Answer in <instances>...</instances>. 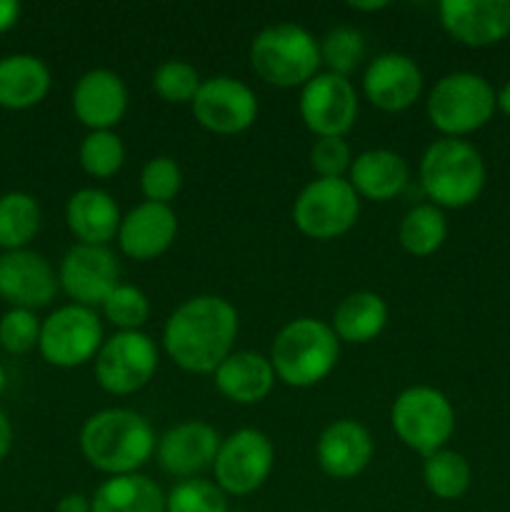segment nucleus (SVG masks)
Here are the masks:
<instances>
[{
  "mask_svg": "<svg viewBox=\"0 0 510 512\" xmlns=\"http://www.w3.org/2000/svg\"><path fill=\"white\" fill-rule=\"evenodd\" d=\"M420 185L440 210L465 208L485 188L483 155L463 138L435 140L420 158Z\"/></svg>",
  "mask_w": 510,
  "mask_h": 512,
  "instance_id": "4",
  "label": "nucleus"
},
{
  "mask_svg": "<svg viewBox=\"0 0 510 512\" xmlns=\"http://www.w3.org/2000/svg\"><path fill=\"white\" fill-rule=\"evenodd\" d=\"M90 512H165V495L148 475H118L95 490Z\"/></svg>",
  "mask_w": 510,
  "mask_h": 512,
  "instance_id": "27",
  "label": "nucleus"
},
{
  "mask_svg": "<svg viewBox=\"0 0 510 512\" xmlns=\"http://www.w3.org/2000/svg\"><path fill=\"white\" fill-rule=\"evenodd\" d=\"M40 325L43 323L35 318L33 310L10 308L0 318V345H3V350H8L13 355L28 353V350H33L38 345Z\"/></svg>",
  "mask_w": 510,
  "mask_h": 512,
  "instance_id": "37",
  "label": "nucleus"
},
{
  "mask_svg": "<svg viewBox=\"0 0 510 512\" xmlns=\"http://www.w3.org/2000/svg\"><path fill=\"white\" fill-rule=\"evenodd\" d=\"M193 115L205 130L218 135H238L258 118V98L253 88L230 75L203 80L193 103Z\"/></svg>",
  "mask_w": 510,
  "mask_h": 512,
  "instance_id": "13",
  "label": "nucleus"
},
{
  "mask_svg": "<svg viewBox=\"0 0 510 512\" xmlns=\"http://www.w3.org/2000/svg\"><path fill=\"white\" fill-rule=\"evenodd\" d=\"M55 512H90V500L80 493H68L60 498Z\"/></svg>",
  "mask_w": 510,
  "mask_h": 512,
  "instance_id": "40",
  "label": "nucleus"
},
{
  "mask_svg": "<svg viewBox=\"0 0 510 512\" xmlns=\"http://www.w3.org/2000/svg\"><path fill=\"white\" fill-rule=\"evenodd\" d=\"M340 340L328 323L315 318L290 320L275 335L270 365L275 378L290 388H310L328 378L338 365Z\"/></svg>",
  "mask_w": 510,
  "mask_h": 512,
  "instance_id": "3",
  "label": "nucleus"
},
{
  "mask_svg": "<svg viewBox=\"0 0 510 512\" xmlns=\"http://www.w3.org/2000/svg\"><path fill=\"white\" fill-rule=\"evenodd\" d=\"M120 220L123 215L115 198L100 188L78 190L65 205V223L70 233L85 245H108L118 238Z\"/></svg>",
  "mask_w": 510,
  "mask_h": 512,
  "instance_id": "23",
  "label": "nucleus"
},
{
  "mask_svg": "<svg viewBox=\"0 0 510 512\" xmlns=\"http://www.w3.org/2000/svg\"><path fill=\"white\" fill-rule=\"evenodd\" d=\"M423 480L425 488H428L435 498L458 500L468 493L470 480H473V470H470V463L465 460V455L443 448L425 458Z\"/></svg>",
  "mask_w": 510,
  "mask_h": 512,
  "instance_id": "30",
  "label": "nucleus"
},
{
  "mask_svg": "<svg viewBox=\"0 0 510 512\" xmlns=\"http://www.w3.org/2000/svg\"><path fill=\"white\" fill-rule=\"evenodd\" d=\"M353 165L350 145L345 138H318L310 148V168L318 178H343Z\"/></svg>",
  "mask_w": 510,
  "mask_h": 512,
  "instance_id": "38",
  "label": "nucleus"
},
{
  "mask_svg": "<svg viewBox=\"0 0 510 512\" xmlns=\"http://www.w3.org/2000/svg\"><path fill=\"white\" fill-rule=\"evenodd\" d=\"M180 185H183L180 165L168 155H158V158L148 160L143 173H140V190H143L148 203L168 205L180 193Z\"/></svg>",
  "mask_w": 510,
  "mask_h": 512,
  "instance_id": "36",
  "label": "nucleus"
},
{
  "mask_svg": "<svg viewBox=\"0 0 510 512\" xmlns=\"http://www.w3.org/2000/svg\"><path fill=\"white\" fill-rule=\"evenodd\" d=\"M215 388L238 405H255L270 395L275 370L270 358L253 350H233L215 370Z\"/></svg>",
  "mask_w": 510,
  "mask_h": 512,
  "instance_id": "22",
  "label": "nucleus"
},
{
  "mask_svg": "<svg viewBox=\"0 0 510 512\" xmlns=\"http://www.w3.org/2000/svg\"><path fill=\"white\" fill-rule=\"evenodd\" d=\"M220 435L203 420H185V423L170 428L158 440V463L160 468L175 478L190 480L203 470L213 468L215 455L220 450Z\"/></svg>",
  "mask_w": 510,
  "mask_h": 512,
  "instance_id": "18",
  "label": "nucleus"
},
{
  "mask_svg": "<svg viewBox=\"0 0 510 512\" xmlns=\"http://www.w3.org/2000/svg\"><path fill=\"white\" fill-rule=\"evenodd\" d=\"M58 275L35 250H10L0 258V298L13 308L38 310L58 293Z\"/></svg>",
  "mask_w": 510,
  "mask_h": 512,
  "instance_id": "16",
  "label": "nucleus"
},
{
  "mask_svg": "<svg viewBox=\"0 0 510 512\" xmlns=\"http://www.w3.org/2000/svg\"><path fill=\"white\" fill-rule=\"evenodd\" d=\"M50 90V70L38 55L15 53L0 58V108L28 110Z\"/></svg>",
  "mask_w": 510,
  "mask_h": 512,
  "instance_id": "25",
  "label": "nucleus"
},
{
  "mask_svg": "<svg viewBox=\"0 0 510 512\" xmlns=\"http://www.w3.org/2000/svg\"><path fill=\"white\" fill-rule=\"evenodd\" d=\"M100 308H103L105 318H108L118 330H140L150 315L148 295L140 288H135V285L125 283H120L118 288L105 298V303L100 305Z\"/></svg>",
  "mask_w": 510,
  "mask_h": 512,
  "instance_id": "35",
  "label": "nucleus"
},
{
  "mask_svg": "<svg viewBox=\"0 0 510 512\" xmlns=\"http://www.w3.org/2000/svg\"><path fill=\"white\" fill-rule=\"evenodd\" d=\"M40 230V205L28 193H5L0 198V248L25 250Z\"/></svg>",
  "mask_w": 510,
  "mask_h": 512,
  "instance_id": "29",
  "label": "nucleus"
},
{
  "mask_svg": "<svg viewBox=\"0 0 510 512\" xmlns=\"http://www.w3.org/2000/svg\"><path fill=\"white\" fill-rule=\"evenodd\" d=\"M318 45L320 63L328 65V73L340 75V78H348L365 58L363 33L350 25H338V28L328 30L323 40H318Z\"/></svg>",
  "mask_w": 510,
  "mask_h": 512,
  "instance_id": "31",
  "label": "nucleus"
},
{
  "mask_svg": "<svg viewBox=\"0 0 510 512\" xmlns=\"http://www.w3.org/2000/svg\"><path fill=\"white\" fill-rule=\"evenodd\" d=\"M178 218L163 203H140L120 220L118 245L128 258L155 260L175 243Z\"/></svg>",
  "mask_w": 510,
  "mask_h": 512,
  "instance_id": "20",
  "label": "nucleus"
},
{
  "mask_svg": "<svg viewBox=\"0 0 510 512\" xmlns=\"http://www.w3.org/2000/svg\"><path fill=\"white\" fill-rule=\"evenodd\" d=\"M408 180L410 170L403 155L385 148L365 150L353 160L348 170V183L353 185L355 193L360 198L378 200V203L393 200L395 195L403 193Z\"/></svg>",
  "mask_w": 510,
  "mask_h": 512,
  "instance_id": "24",
  "label": "nucleus"
},
{
  "mask_svg": "<svg viewBox=\"0 0 510 512\" xmlns=\"http://www.w3.org/2000/svg\"><path fill=\"white\" fill-rule=\"evenodd\" d=\"M360 215V195L345 178H318L305 185L293 205L295 228L313 240L348 233Z\"/></svg>",
  "mask_w": 510,
  "mask_h": 512,
  "instance_id": "8",
  "label": "nucleus"
},
{
  "mask_svg": "<svg viewBox=\"0 0 510 512\" xmlns=\"http://www.w3.org/2000/svg\"><path fill=\"white\" fill-rule=\"evenodd\" d=\"M428 118L443 138H463L483 128L495 113V90L483 75L458 70L435 83L428 95Z\"/></svg>",
  "mask_w": 510,
  "mask_h": 512,
  "instance_id": "6",
  "label": "nucleus"
},
{
  "mask_svg": "<svg viewBox=\"0 0 510 512\" xmlns=\"http://www.w3.org/2000/svg\"><path fill=\"white\" fill-rule=\"evenodd\" d=\"M390 425L400 443L423 458L445 448L455 430V410L445 393L430 385H413L395 398Z\"/></svg>",
  "mask_w": 510,
  "mask_h": 512,
  "instance_id": "7",
  "label": "nucleus"
},
{
  "mask_svg": "<svg viewBox=\"0 0 510 512\" xmlns=\"http://www.w3.org/2000/svg\"><path fill=\"white\" fill-rule=\"evenodd\" d=\"M0 250H3V248H0ZM0 258H3V253H0Z\"/></svg>",
  "mask_w": 510,
  "mask_h": 512,
  "instance_id": "45",
  "label": "nucleus"
},
{
  "mask_svg": "<svg viewBox=\"0 0 510 512\" xmlns=\"http://www.w3.org/2000/svg\"><path fill=\"white\" fill-rule=\"evenodd\" d=\"M275 463L273 443L255 428H243L228 435L215 455V483L225 495L255 493L268 480Z\"/></svg>",
  "mask_w": 510,
  "mask_h": 512,
  "instance_id": "11",
  "label": "nucleus"
},
{
  "mask_svg": "<svg viewBox=\"0 0 510 512\" xmlns=\"http://www.w3.org/2000/svg\"><path fill=\"white\" fill-rule=\"evenodd\" d=\"M158 370V348L143 330H118L95 355V378L113 395L138 393Z\"/></svg>",
  "mask_w": 510,
  "mask_h": 512,
  "instance_id": "10",
  "label": "nucleus"
},
{
  "mask_svg": "<svg viewBox=\"0 0 510 512\" xmlns=\"http://www.w3.org/2000/svg\"><path fill=\"white\" fill-rule=\"evenodd\" d=\"M350 10H365V13H373V10H383L388 8V3L385 0H370V3H358V0H353V3H348Z\"/></svg>",
  "mask_w": 510,
  "mask_h": 512,
  "instance_id": "43",
  "label": "nucleus"
},
{
  "mask_svg": "<svg viewBox=\"0 0 510 512\" xmlns=\"http://www.w3.org/2000/svg\"><path fill=\"white\" fill-rule=\"evenodd\" d=\"M155 430L135 410L108 408L90 415L80 430L83 458L110 478L133 475L153 458Z\"/></svg>",
  "mask_w": 510,
  "mask_h": 512,
  "instance_id": "2",
  "label": "nucleus"
},
{
  "mask_svg": "<svg viewBox=\"0 0 510 512\" xmlns=\"http://www.w3.org/2000/svg\"><path fill=\"white\" fill-rule=\"evenodd\" d=\"M400 245L415 258H428L448 238V223L438 205L420 203L403 215L398 228Z\"/></svg>",
  "mask_w": 510,
  "mask_h": 512,
  "instance_id": "28",
  "label": "nucleus"
},
{
  "mask_svg": "<svg viewBox=\"0 0 510 512\" xmlns=\"http://www.w3.org/2000/svg\"><path fill=\"white\" fill-rule=\"evenodd\" d=\"M20 3L18 0H0V33L13 28L20 20Z\"/></svg>",
  "mask_w": 510,
  "mask_h": 512,
  "instance_id": "39",
  "label": "nucleus"
},
{
  "mask_svg": "<svg viewBox=\"0 0 510 512\" xmlns=\"http://www.w3.org/2000/svg\"><path fill=\"white\" fill-rule=\"evenodd\" d=\"M58 283L75 305L95 308L120 285V268L105 245L78 243L65 253L58 270Z\"/></svg>",
  "mask_w": 510,
  "mask_h": 512,
  "instance_id": "14",
  "label": "nucleus"
},
{
  "mask_svg": "<svg viewBox=\"0 0 510 512\" xmlns=\"http://www.w3.org/2000/svg\"><path fill=\"white\" fill-rule=\"evenodd\" d=\"M445 33L468 48H488L510 35V0H443Z\"/></svg>",
  "mask_w": 510,
  "mask_h": 512,
  "instance_id": "15",
  "label": "nucleus"
},
{
  "mask_svg": "<svg viewBox=\"0 0 510 512\" xmlns=\"http://www.w3.org/2000/svg\"><path fill=\"white\" fill-rule=\"evenodd\" d=\"M165 512H228V495L210 480H180L165 495Z\"/></svg>",
  "mask_w": 510,
  "mask_h": 512,
  "instance_id": "33",
  "label": "nucleus"
},
{
  "mask_svg": "<svg viewBox=\"0 0 510 512\" xmlns=\"http://www.w3.org/2000/svg\"><path fill=\"white\" fill-rule=\"evenodd\" d=\"M103 345V325L93 308L63 305L40 325L38 350L55 368H78L93 360Z\"/></svg>",
  "mask_w": 510,
  "mask_h": 512,
  "instance_id": "9",
  "label": "nucleus"
},
{
  "mask_svg": "<svg viewBox=\"0 0 510 512\" xmlns=\"http://www.w3.org/2000/svg\"><path fill=\"white\" fill-rule=\"evenodd\" d=\"M128 110V90L123 78L108 68L80 75L73 88V113L85 128L113 130Z\"/></svg>",
  "mask_w": 510,
  "mask_h": 512,
  "instance_id": "19",
  "label": "nucleus"
},
{
  "mask_svg": "<svg viewBox=\"0 0 510 512\" xmlns=\"http://www.w3.org/2000/svg\"><path fill=\"white\" fill-rule=\"evenodd\" d=\"M80 165L93 178H113L125 163L123 140L113 130H90L78 148Z\"/></svg>",
  "mask_w": 510,
  "mask_h": 512,
  "instance_id": "32",
  "label": "nucleus"
},
{
  "mask_svg": "<svg viewBox=\"0 0 510 512\" xmlns=\"http://www.w3.org/2000/svg\"><path fill=\"white\" fill-rule=\"evenodd\" d=\"M5 383H8V378H5V368L0 365V395L5 393Z\"/></svg>",
  "mask_w": 510,
  "mask_h": 512,
  "instance_id": "44",
  "label": "nucleus"
},
{
  "mask_svg": "<svg viewBox=\"0 0 510 512\" xmlns=\"http://www.w3.org/2000/svg\"><path fill=\"white\" fill-rule=\"evenodd\" d=\"M495 108L510 118V80L498 90V93H495Z\"/></svg>",
  "mask_w": 510,
  "mask_h": 512,
  "instance_id": "42",
  "label": "nucleus"
},
{
  "mask_svg": "<svg viewBox=\"0 0 510 512\" xmlns=\"http://www.w3.org/2000/svg\"><path fill=\"white\" fill-rule=\"evenodd\" d=\"M200 85V73L188 60H163L153 73V90L165 103H193Z\"/></svg>",
  "mask_w": 510,
  "mask_h": 512,
  "instance_id": "34",
  "label": "nucleus"
},
{
  "mask_svg": "<svg viewBox=\"0 0 510 512\" xmlns=\"http://www.w3.org/2000/svg\"><path fill=\"white\" fill-rule=\"evenodd\" d=\"M250 65L255 75L275 88H303L318 75V40L295 23H275L260 30L250 43Z\"/></svg>",
  "mask_w": 510,
  "mask_h": 512,
  "instance_id": "5",
  "label": "nucleus"
},
{
  "mask_svg": "<svg viewBox=\"0 0 510 512\" xmlns=\"http://www.w3.org/2000/svg\"><path fill=\"white\" fill-rule=\"evenodd\" d=\"M363 93L375 108L400 113L423 93V70L410 55L383 53L370 60L363 75Z\"/></svg>",
  "mask_w": 510,
  "mask_h": 512,
  "instance_id": "17",
  "label": "nucleus"
},
{
  "mask_svg": "<svg viewBox=\"0 0 510 512\" xmlns=\"http://www.w3.org/2000/svg\"><path fill=\"white\" fill-rule=\"evenodd\" d=\"M315 458L325 475L335 480H350L368 468L373 458V438L358 420H335L320 433Z\"/></svg>",
  "mask_w": 510,
  "mask_h": 512,
  "instance_id": "21",
  "label": "nucleus"
},
{
  "mask_svg": "<svg viewBox=\"0 0 510 512\" xmlns=\"http://www.w3.org/2000/svg\"><path fill=\"white\" fill-rule=\"evenodd\" d=\"M238 310L220 295H195L170 313L163 328L165 353L188 373H215L233 353Z\"/></svg>",
  "mask_w": 510,
  "mask_h": 512,
  "instance_id": "1",
  "label": "nucleus"
},
{
  "mask_svg": "<svg viewBox=\"0 0 510 512\" xmlns=\"http://www.w3.org/2000/svg\"><path fill=\"white\" fill-rule=\"evenodd\" d=\"M388 323V305L378 293L358 290V293L345 295L333 313V333L345 343H370L378 338Z\"/></svg>",
  "mask_w": 510,
  "mask_h": 512,
  "instance_id": "26",
  "label": "nucleus"
},
{
  "mask_svg": "<svg viewBox=\"0 0 510 512\" xmlns=\"http://www.w3.org/2000/svg\"><path fill=\"white\" fill-rule=\"evenodd\" d=\"M300 118L318 138H343L358 118V93L348 78L318 73L300 90Z\"/></svg>",
  "mask_w": 510,
  "mask_h": 512,
  "instance_id": "12",
  "label": "nucleus"
},
{
  "mask_svg": "<svg viewBox=\"0 0 510 512\" xmlns=\"http://www.w3.org/2000/svg\"><path fill=\"white\" fill-rule=\"evenodd\" d=\"M10 445H13V428H10L8 415L0 410V463H3L5 455L10 453Z\"/></svg>",
  "mask_w": 510,
  "mask_h": 512,
  "instance_id": "41",
  "label": "nucleus"
}]
</instances>
